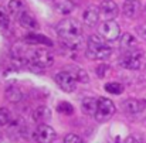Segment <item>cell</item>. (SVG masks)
I'll return each instance as SVG.
<instances>
[{
	"label": "cell",
	"mask_w": 146,
	"mask_h": 143,
	"mask_svg": "<svg viewBox=\"0 0 146 143\" xmlns=\"http://www.w3.org/2000/svg\"><path fill=\"white\" fill-rule=\"evenodd\" d=\"M50 118H51V109H50L48 106H38L34 112H33V119L36 120V122H38L40 125L41 123H46L47 120H50Z\"/></svg>",
	"instance_id": "17"
},
{
	"label": "cell",
	"mask_w": 146,
	"mask_h": 143,
	"mask_svg": "<svg viewBox=\"0 0 146 143\" xmlns=\"http://www.w3.org/2000/svg\"><path fill=\"white\" fill-rule=\"evenodd\" d=\"M136 31H138V34L143 38V40H146V23H143V24H141L138 28H136Z\"/></svg>",
	"instance_id": "29"
},
{
	"label": "cell",
	"mask_w": 146,
	"mask_h": 143,
	"mask_svg": "<svg viewBox=\"0 0 146 143\" xmlns=\"http://www.w3.org/2000/svg\"><path fill=\"white\" fill-rule=\"evenodd\" d=\"M64 143H84V140L75 133H68L64 138Z\"/></svg>",
	"instance_id": "26"
},
{
	"label": "cell",
	"mask_w": 146,
	"mask_h": 143,
	"mask_svg": "<svg viewBox=\"0 0 146 143\" xmlns=\"http://www.w3.org/2000/svg\"><path fill=\"white\" fill-rule=\"evenodd\" d=\"M6 98L9 102H13V103H17L23 99V92L21 89L17 87V85H11L6 89Z\"/></svg>",
	"instance_id": "19"
},
{
	"label": "cell",
	"mask_w": 146,
	"mask_h": 143,
	"mask_svg": "<svg viewBox=\"0 0 146 143\" xmlns=\"http://www.w3.org/2000/svg\"><path fill=\"white\" fill-rule=\"evenodd\" d=\"M57 34L62 40H80L82 34V26L75 19H64L61 20L57 27Z\"/></svg>",
	"instance_id": "1"
},
{
	"label": "cell",
	"mask_w": 146,
	"mask_h": 143,
	"mask_svg": "<svg viewBox=\"0 0 146 143\" xmlns=\"http://www.w3.org/2000/svg\"><path fill=\"white\" fill-rule=\"evenodd\" d=\"M99 14H101V10L95 7V6H90L88 9H85L84 14H82V20L87 26L92 27L95 26L98 21H99Z\"/></svg>",
	"instance_id": "12"
},
{
	"label": "cell",
	"mask_w": 146,
	"mask_h": 143,
	"mask_svg": "<svg viewBox=\"0 0 146 143\" xmlns=\"http://www.w3.org/2000/svg\"><path fill=\"white\" fill-rule=\"evenodd\" d=\"M142 54L136 50V51H128L125 55L121 57L119 62L123 68L126 70H132V71H136L141 68V64H142Z\"/></svg>",
	"instance_id": "7"
},
{
	"label": "cell",
	"mask_w": 146,
	"mask_h": 143,
	"mask_svg": "<svg viewBox=\"0 0 146 143\" xmlns=\"http://www.w3.org/2000/svg\"><path fill=\"white\" fill-rule=\"evenodd\" d=\"M11 113L7 108H0V126H6L10 123Z\"/></svg>",
	"instance_id": "23"
},
{
	"label": "cell",
	"mask_w": 146,
	"mask_h": 143,
	"mask_svg": "<svg viewBox=\"0 0 146 143\" xmlns=\"http://www.w3.org/2000/svg\"><path fill=\"white\" fill-rule=\"evenodd\" d=\"M122 108L126 113H131V115H136V113H141L145 111V103L139 99H126L122 102Z\"/></svg>",
	"instance_id": "11"
},
{
	"label": "cell",
	"mask_w": 146,
	"mask_h": 143,
	"mask_svg": "<svg viewBox=\"0 0 146 143\" xmlns=\"http://www.w3.org/2000/svg\"><path fill=\"white\" fill-rule=\"evenodd\" d=\"M74 77L77 78V81H78V82H84V84H87V82L90 81L87 71H85V70H82V68H77V71H75Z\"/></svg>",
	"instance_id": "24"
},
{
	"label": "cell",
	"mask_w": 146,
	"mask_h": 143,
	"mask_svg": "<svg viewBox=\"0 0 146 143\" xmlns=\"http://www.w3.org/2000/svg\"><path fill=\"white\" fill-rule=\"evenodd\" d=\"M98 31L105 41H116L121 38V27L115 20H104L99 24Z\"/></svg>",
	"instance_id": "3"
},
{
	"label": "cell",
	"mask_w": 146,
	"mask_h": 143,
	"mask_svg": "<svg viewBox=\"0 0 146 143\" xmlns=\"http://www.w3.org/2000/svg\"><path fill=\"white\" fill-rule=\"evenodd\" d=\"M7 7H9V11H10L13 16L20 17V16L24 13V4H23L21 0H10L9 4H7Z\"/></svg>",
	"instance_id": "20"
},
{
	"label": "cell",
	"mask_w": 146,
	"mask_h": 143,
	"mask_svg": "<svg viewBox=\"0 0 146 143\" xmlns=\"http://www.w3.org/2000/svg\"><path fill=\"white\" fill-rule=\"evenodd\" d=\"M57 111H58L61 115H72V113H74V106H72L70 102L62 101V102H58Z\"/></svg>",
	"instance_id": "22"
},
{
	"label": "cell",
	"mask_w": 146,
	"mask_h": 143,
	"mask_svg": "<svg viewBox=\"0 0 146 143\" xmlns=\"http://www.w3.org/2000/svg\"><path fill=\"white\" fill-rule=\"evenodd\" d=\"M29 61L40 68H48L54 62V55L47 48H36L30 52Z\"/></svg>",
	"instance_id": "4"
},
{
	"label": "cell",
	"mask_w": 146,
	"mask_h": 143,
	"mask_svg": "<svg viewBox=\"0 0 146 143\" xmlns=\"http://www.w3.org/2000/svg\"><path fill=\"white\" fill-rule=\"evenodd\" d=\"M54 9H55L60 14L68 16V14H71V13L74 11L75 4H74V1H71V0H54Z\"/></svg>",
	"instance_id": "13"
},
{
	"label": "cell",
	"mask_w": 146,
	"mask_h": 143,
	"mask_svg": "<svg viewBox=\"0 0 146 143\" xmlns=\"http://www.w3.org/2000/svg\"><path fill=\"white\" fill-rule=\"evenodd\" d=\"M105 91L112 95H121L123 92V85L119 82H108L105 84Z\"/></svg>",
	"instance_id": "21"
},
{
	"label": "cell",
	"mask_w": 146,
	"mask_h": 143,
	"mask_svg": "<svg viewBox=\"0 0 146 143\" xmlns=\"http://www.w3.org/2000/svg\"><path fill=\"white\" fill-rule=\"evenodd\" d=\"M115 113V105L113 102L109 99V98H105V96H101L98 99V111L97 115H95V119L98 122L104 123L106 120H109Z\"/></svg>",
	"instance_id": "5"
},
{
	"label": "cell",
	"mask_w": 146,
	"mask_h": 143,
	"mask_svg": "<svg viewBox=\"0 0 146 143\" xmlns=\"http://www.w3.org/2000/svg\"><path fill=\"white\" fill-rule=\"evenodd\" d=\"M55 136V130L47 123H41L36 129V139L38 143H52Z\"/></svg>",
	"instance_id": "8"
},
{
	"label": "cell",
	"mask_w": 146,
	"mask_h": 143,
	"mask_svg": "<svg viewBox=\"0 0 146 143\" xmlns=\"http://www.w3.org/2000/svg\"><path fill=\"white\" fill-rule=\"evenodd\" d=\"M19 21H20V24H21L24 28H29V30H37V28H38L37 20H36L30 13H27V11H24V13L19 17Z\"/></svg>",
	"instance_id": "18"
},
{
	"label": "cell",
	"mask_w": 146,
	"mask_h": 143,
	"mask_svg": "<svg viewBox=\"0 0 146 143\" xmlns=\"http://www.w3.org/2000/svg\"><path fill=\"white\" fill-rule=\"evenodd\" d=\"M119 41H121V47L123 50H126V51H136V48H138V40L131 33L122 34Z\"/></svg>",
	"instance_id": "15"
},
{
	"label": "cell",
	"mask_w": 146,
	"mask_h": 143,
	"mask_svg": "<svg viewBox=\"0 0 146 143\" xmlns=\"http://www.w3.org/2000/svg\"><path fill=\"white\" fill-rule=\"evenodd\" d=\"M85 54L90 60H106L112 54V48L105 44L102 37L91 36L88 38V47Z\"/></svg>",
	"instance_id": "2"
},
{
	"label": "cell",
	"mask_w": 146,
	"mask_h": 143,
	"mask_svg": "<svg viewBox=\"0 0 146 143\" xmlns=\"http://www.w3.org/2000/svg\"><path fill=\"white\" fill-rule=\"evenodd\" d=\"M54 81L55 84L64 91V92H74L75 88H77V78L74 77V74H71L70 71H61L58 74H55L54 77Z\"/></svg>",
	"instance_id": "6"
},
{
	"label": "cell",
	"mask_w": 146,
	"mask_h": 143,
	"mask_svg": "<svg viewBox=\"0 0 146 143\" xmlns=\"http://www.w3.org/2000/svg\"><path fill=\"white\" fill-rule=\"evenodd\" d=\"M81 109L85 115L88 116H94L97 115L98 111V99H94V98H84L82 102H81Z\"/></svg>",
	"instance_id": "14"
},
{
	"label": "cell",
	"mask_w": 146,
	"mask_h": 143,
	"mask_svg": "<svg viewBox=\"0 0 146 143\" xmlns=\"http://www.w3.org/2000/svg\"><path fill=\"white\" fill-rule=\"evenodd\" d=\"M99 10L108 20H113L119 14V7L113 0H104L99 6Z\"/></svg>",
	"instance_id": "10"
},
{
	"label": "cell",
	"mask_w": 146,
	"mask_h": 143,
	"mask_svg": "<svg viewBox=\"0 0 146 143\" xmlns=\"http://www.w3.org/2000/svg\"><path fill=\"white\" fill-rule=\"evenodd\" d=\"M24 40L27 43L31 44H41V46H47V47H52V41L50 40L47 36L44 34H36V33H30L24 37Z\"/></svg>",
	"instance_id": "16"
},
{
	"label": "cell",
	"mask_w": 146,
	"mask_h": 143,
	"mask_svg": "<svg viewBox=\"0 0 146 143\" xmlns=\"http://www.w3.org/2000/svg\"><path fill=\"white\" fill-rule=\"evenodd\" d=\"M116 143H145L143 140L135 138V136H128L125 140H121V139H116Z\"/></svg>",
	"instance_id": "27"
},
{
	"label": "cell",
	"mask_w": 146,
	"mask_h": 143,
	"mask_svg": "<svg viewBox=\"0 0 146 143\" xmlns=\"http://www.w3.org/2000/svg\"><path fill=\"white\" fill-rule=\"evenodd\" d=\"M141 1L139 0H125L122 4V13L128 19H133L141 13Z\"/></svg>",
	"instance_id": "9"
},
{
	"label": "cell",
	"mask_w": 146,
	"mask_h": 143,
	"mask_svg": "<svg viewBox=\"0 0 146 143\" xmlns=\"http://www.w3.org/2000/svg\"><path fill=\"white\" fill-rule=\"evenodd\" d=\"M106 71H108V65L102 64V65H99V67L97 68V75L98 77H101V78H104L105 74H106Z\"/></svg>",
	"instance_id": "28"
},
{
	"label": "cell",
	"mask_w": 146,
	"mask_h": 143,
	"mask_svg": "<svg viewBox=\"0 0 146 143\" xmlns=\"http://www.w3.org/2000/svg\"><path fill=\"white\" fill-rule=\"evenodd\" d=\"M10 19H9V13L0 6V26L1 27H9Z\"/></svg>",
	"instance_id": "25"
}]
</instances>
